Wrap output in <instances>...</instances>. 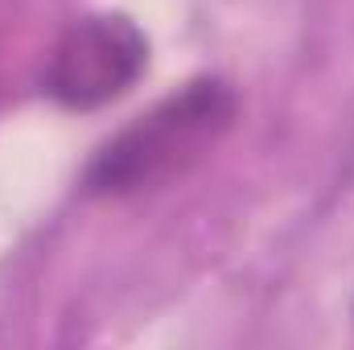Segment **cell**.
<instances>
[{
    "instance_id": "1",
    "label": "cell",
    "mask_w": 354,
    "mask_h": 350,
    "mask_svg": "<svg viewBox=\"0 0 354 350\" xmlns=\"http://www.w3.org/2000/svg\"><path fill=\"white\" fill-rule=\"evenodd\" d=\"M235 91L223 79H189L91 157L83 190L95 198H128L165 185L218 145V136L235 124Z\"/></svg>"
},
{
    "instance_id": "2",
    "label": "cell",
    "mask_w": 354,
    "mask_h": 350,
    "mask_svg": "<svg viewBox=\"0 0 354 350\" xmlns=\"http://www.w3.org/2000/svg\"><path fill=\"white\" fill-rule=\"evenodd\" d=\"M149 71V37L124 12H91L50 50L41 87L66 111H99L140 83Z\"/></svg>"
}]
</instances>
